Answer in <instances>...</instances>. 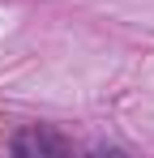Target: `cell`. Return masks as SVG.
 <instances>
[{
    "label": "cell",
    "instance_id": "obj_1",
    "mask_svg": "<svg viewBox=\"0 0 154 158\" xmlns=\"http://www.w3.org/2000/svg\"><path fill=\"white\" fill-rule=\"evenodd\" d=\"M9 150H13V154H69L73 145H69L60 132H51V128H22L9 141Z\"/></svg>",
    "mask_w": 154,
    "mask_h": 158
}]
</instances>
